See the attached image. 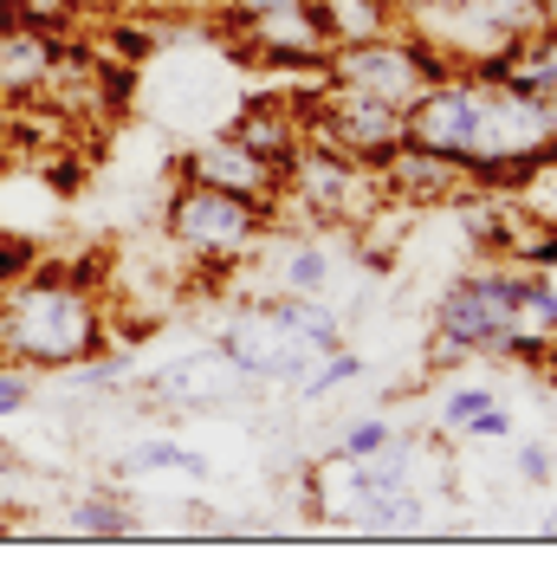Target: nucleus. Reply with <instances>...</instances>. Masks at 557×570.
<instances>
[{"label":"nucleus","instance_id":"nucleus-1","mask_svg":"<svg viewBox=\"0 0 557 570\" xmlns=\"http://www.w3.org/2000/svg\"><path fill=\"white\" fill-rule=\"evenodd\" d=\"M110 351L105 292L85 266L33 259L20 279L0 285V356L20 370H78Z\"/></svg>","mask_w":557,"mask_h":570},{"label":"nucleus","instance_id":"nucleus-2","mask_svg":"<svg viewBox=\"0 0 557 570\" xmlns=\"http://www.w3.org/2000/svg\"><path fill=\"white\" fill-rule=\"evenodd\" d=\"M214 344L234 356V370H241L253 390H285L312 356L338 351L344 331H338V318L317 298H285V292H273L260 305H241Z\"/></svg>","mask_w":557,"mask_h":570},{"label":"nucleus","instance_id":"nucleus-3","mask_svg":"<svg viewBox=\"0 0 557 570\" xmlns=\"http://www.w3.org/2000/svg\"><path fill=\"white\" fill-rule=\"evenodd\" d=\"M525 266L519 273H460L434 305V363H473V356H506V363H545L551 344H531L519 324Z\"/></svg>","mask_w":557,"mask_h":570},{"label":"nucleus","instance_id":"nucleus-4","mask_svg":"<svg viewBox=\"0 0 557 570\" xmlns=\"http://www.w3.org/2000/svg\"><path fill=\"white\" fill-rule=\"evenodd\" d=\"M273 220H278V202H266V195H234V188L182 176L169 188V208H163V234H169V247L182 259H195L208 273H234L241 259L260 253Z\"/></svg>","mask_w":557,"mask_h":570},{"label":"nucleus","instance_id":"nucleus-5","mask_svg":"<svg viewBox=\"0 0 557 570\" xmlns=\"http://www.w3.org/2000/svg\"><path fill=\"white\" fill-rule=\"evenodd\" d=\"M292 105L305 117V137L324 142V149H338V156H350V163H363V169H383L389 156L409 142L402 105H383V98L331 85V78H317V91L292 98Z\"/></svg>","mask_w":557,"mask_h":570},{"label":"nucleus","instance_id":"nucleus-6","mask_svg":"<svg viewBox=\"0 0 557 570\" xmlns=\"http://www.w3.org/2000/svg\"><path fill=\"white\" fill-rule=\"evenodd\" d=\"M448 59L416 33V27H389L377 39H356V46H331L324 52V71L317 78H331V85H350V91H370V98H383V105H416V91L428 78H441Z\"/></svg>","mask_w":557,"mask_h":570},{"label":"nucleus","instance_id":"nucleus-7","mask_svg":"<svg viewBox=\"0 0 557 570\" xmlns=\"http://www.w3.org/2000/svg\"><path fill=\"white\" fill-rule=\"evenodd\" d=\"M383 195V181L377 169H363V163H350L338 149H324V142L305 137V149L285 163V176H278V214H305V220H363V202H377Z\"/></svg>","mask_w":557,"mask_h":570},{"label":"nucleus","instance_id":"nucleus-8","mask_svg":"<svg viewBox=\"0 0 557 570\" xmlns=\"http://www.w3.org/2000/svg\"><path fill=\"white\" fill-rule=\"evenodd\" d=\"M409 117V142L416 149H434L448 163H467L473 149V124H480V71L448 66L441 78H428L416 91V105L402 110Z\"/></svg>","mask_w":557,"mask_h":570},{"label":"nucleus","instance_id":"nucleus-9","mask_svg":"<svg viewBox=\"0 0 557 570\" xmlns=\"http://www.w3.org/2000/svg\"><path fill=\"white\" fill-rule=\"evenodd\" d=\"M246 390H253V383H246L241 370H234V356L221 351V344L175 356V363H163V370L149 376V395H156L163 409H175V415H208V409H234V402H241Z\"/></svg>","mask_w":557,"mask_h":570},{"label":"nucleus","instance_id":"nucleus-10","mask_svg":"<svg viewBox=\"0 0 557 570\" xmlns=\"http://www.w3.org/2000/svg\"><path fill=\"white\" fill-rule=\"evenodd\" d=\"M241 39V52L253 66H273V71H324V27H317L312 0H292V7H273L246 27H227Z\"/></svg>","mask_w":557,"mask_h":570},{"label":"nucleus","instance_id":"nucleus-11","mask_svg":"<svg viewBox=\"0 0 557 570\" xmlns=\"http://www.w3.org/2000/svg\"><path fill=\"white\" fill-rule=\"evenodd\" d=\"M66 71L59 33H39L27 20H13V7L0 0V105H33L39 91H52Z\"/></svg>","mask_w":557,"mask_h":570},{"label":"nucleus","instance_id":"nucleus-12","mask_svg":"<svg viewBox=\"0 0 557 570\" xmlns=\"http://www.w3.org/2000/svg\"><path fill=\"white\" fill-rule=\"evenodd\" d=\"M377 181H383L389 208H448L453 195H467V169L434 149H416V142H402L377 169Z\"/></svg>","mask_w":557,"mask_h":570},{"label":"nucleus","instance_id":"nucleus-13","mask_svg":"<svg viewBox=\"0 0 557 570\" xmlns=\"http://www.w3.org/2000/svg\"><path fill=\"white\" fill-rule=\"evenodd\" d=\"M182 176L214 181V188H234V195H266V202H278V169L266 163V156H253L234 130H214V137L195 142V149L182 156Z\"/></svg>","mask_w":557,"mask_h":570},{"label":"nucleus","instance_id":"nucleus-14","mask_svg":"<svg viewBox=\"0 0 557 570\" xmlns=\"http://www.w3.org/2000/svg\"><path fill=\"white\" fill-rule=\"evenodd\" d=\"M234 137L285 176V163L305 149V117H299V105H292L285 91H253L241 105V117H234Z\"/></svg>","mask_w":557,"mask_h":570},{"label":"nucleus","instance_id":"nucleus-15","mask_svg":"<svg viewBox=\"0 0 557 570\" xmlns=\"http://www.w3.org/2000/svg\"><path fill=\"white\" fill-rule=\"evenodd\" d=\"M266 247H273V292L285 298H324V285H331V247L317 240V234H266Z\"/></svg>","mask_w":557,"mask_h":570},{"label":"nucleus","instance_id":"nucleus-16","mask_svg":"<svg viewBox=\"0 0 557 570\" xmlns=\"http://www.w3.org/2000/svg\"><path fill=\"white\" fill-rule=\"evenodd\" d=\"M324 46H356V39H377L389 27H402V7L395 0H312Z\"/></svg>","mask_w":557,"mask_h":570},{"label":"nucleus","instance_id":"nucleus-17","mask_svg":"<svg viewBox=\"0 0 557 570\" xmlns=\"http://www.w3.org/2000/svg\"><path fill=\"white\" fill-rule=\"evenodd\" d=\"M350 383H363V356H350L344 344H338V351L312 356V363H305L285 390H292V402H324V395L350 390Z\"/></svg>","mask_w":557,"mask_h":570},{"label":"nucleus","instance_id":"nucleus-18","mask_svg":"<svg viewBox=\"0 0 557 570\" xmlns=\"http://www.w3.org/2000/svg\"><path fill=\"white\" fill-rule=\"evenodd\" d=\"M71 532L78 538H130L137 532V512L110 493V487H98V493L71 499Z\"/></svg>","mask_w":557,"mask_h":570},{"label":"nucleus","instance_id":"nucleus-19","mask_svg":"<svg viewBox=\"0 0 557 570\" xmlns=\"http://www.w3.org/2000/svg\"><path fill=\"white\" fill-rule=\"evenodd\" d=\"M117 473H188V480H202V473H208V461H202L195 448L169 441V434H149V441H137V448L117 461Z\"/></svg>","mask_w":557,"mask_h":570},{"label":"nucleus","instance_id":"nucleus-20","mask_svg":"<svg viewBox=\"0 0 557 570\" xmlns=\"http://www.w3.org/2000/svg\"><path fill=\"white\" fill-rule=\"evenodd\" d=\"M487 409H499V390H492V383H460V390L441 402V434H460V441H467Z\"/></svg>","mask_w":557,"mask_h":570},{"label":"nucleus","instance_id":"nucleus-21","mask_svg":"<svg viewBox=\"0 0 557 570\" xmlns=\"http://www.w3.org/2000/svg\"><path fill=\"white\" fill-rule=\"evenodd\" d=\"M389 441H395V428L383 415H356V422L338 434V448H331V461H363V454H383Z\"/></svg>","mask_w":557,"mask_h":570},{"label":"nucleus","instance_id":"nucleus-22","mask_svg":"<svg viewBox=\"0 0 557 570\" xmlns=\"http://www.w3.org/2000/svg\"><path fill=\"white\" fill-rule=\"evenodd\" d=\"M13 7V20H27L39 33H66L71 27V0H7Z\"/></svg>","mask_w":557,"mask_h":570},{"label":"nucleus","instance_id":"nucleus-23","mask_svg":"<svg viewBox=\"0 0 557 570\" xmlns=\"http://www.w3.org/2000/svg\"><path fill=\"white\" fill-rule=\"evenodd\" d=\"M27 402H33V370H20V363H7V356H0V422H7V415H20Z\"/></svg>","mask_w":557,"mask_h":570},{"label":"nucleus","instance_id":"nucleus-24","mask_svg":"<svg viewBox=\"0 0 557 570\" xmlns=\"http://www.w3.org/2000/svg\"><path fill=\"white\" fill-rule=\"evenodd\" d=\"M33 259H39V247L27 240V234H0V285L20 279V273H27Z\"/></svg>","mask_w":557,"mask_h":570},{"label":"nucleus","instance_id":"nucleus-25","mask_svg":"<svg viewBox=\"0 0 557 570\" xmlns=\"http://www.w3.org/2000/svg\"><path fill=\"white\" fill-rule=\"evenodd\" d=\"M519 480H525V487L557 480V461H551V448H545V441H525V448H519Z\"/></svg>","mask_w":557,"mask_h":570},{"label":"nucleus","instance_id":"nucleus-26","mask_svg":"<svg viewBox=\"0 0 557 570\" xmlns=\"http://www.w3.org/2000/svg\"><path fill=\"white\" fill-rule=\"evenodd\" d=\"M214 7H221L227 27H246V20H260V13H273V7H292V0H214Z\"/></svg>","mask_w":557,"mask_h":570},{"label":"nucleus","instance_id":"nucleus-27","mask_svg":"<svg viewBox=\"0 0 557 570\" xmlns=\"http://www.w3.org/2000/svg\"><path fill=\"white\" fill-rule=\"evenodd\" d=\"M506 434H512V415H506V402H499V409H487V415L473 422V434H467V441H506Z\"/></svg>","mask_w":557,"mask_h":570},{"label":"nucleus","instance_id":"nucleus-28","mask_svg":"<svg viewBox=\"0 0 557 570\" xmlns=\"http://www.w3.org/2000/svg\"><path fill=\"white\" fill-rule=\"evenodd\" d=\"M538 370H551V376H557V344H551V351H545V363H538Z\"/></svg>","mask_w":557,"mask_h":570},{"label":"nucleus","instance_id":"nucleus-29","mask_svg":"<svg viewBox=\"0 0 557 570\" xmlns=\"http://www.w3.org/2000/svg\"><path fill=\"white\" fill-rule=\"evenodd\" d=\"M545 532H557V505H551V519H545Z\"/></svg>","mask_w":557,"mask_h":570},{"label":"nucleus","instance_id":"nucleus-30","mask_svg":"<svg viewBox=\"0 0 557 570\" xmlns=\"http://www.w3.org/2000/svg\"><path fill=\"white\" fill-rule=\"evenodd\" d=\"M395 7H416V0H395Z\"/></svg>","mask_w":557,"mask_h":570}]
</instances>
